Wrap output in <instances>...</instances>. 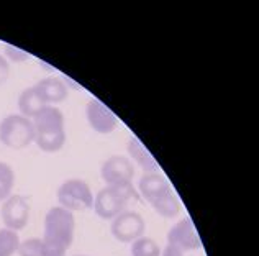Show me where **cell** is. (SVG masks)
Listing matches in <instances>:
<instances>
[{"label": "cell", "mask_w": 259, "mask_h": 256, "mask_svg": "<svg viewBox=\"0 0 259 256\" xmlns=\"http://www.w3.org/2000/svg\"><path fill=\"white\" fill-rule=\"evenodd\" d=\"M76 219L71 210L64 207H51L45 217L43 248L45 256H66L74 241Z\"/></svg>", "instance_id": "1"}, {"label": "cell", "mask_w": 259, "mask_h": 256, "mask_svg": "<svg viewBox=\"0 0 259 256\" xmlns=\"http://www.w3.org/2000/svg\"><path fill=\"white\" fill-rule=\"evenodd\" d=\"M138 191L141 197L164 219H174L181 214V202L174 194L169 181L161 173H149L140 179Z\"/></svg>", "instance_id": "2"}, {"label": "cell", "mask_w": 259, "mask_h": 256, "mask_svg": "<svg viewBox=\"0 0 259 256\" xmlns=\"http://www.w3.org/2000/svg\"><path fill=\"white\" fill-rule=\"evenodd\" d=\"M35 128V143L45 153H56L66 143L64 115L54 105H45L31 118Z\"/></svg>", "instance_id": "3"}, {"label": "cell", "mask_w": 259, "mask_h": 256, "mask_svg": "<svg viewBox=\"0 0 259 256\" xmlns=\"http://www.w3.org/2000/svg\"><path fill=\"white\" fill-rule=\"evenodd\" d=\"M132 199H140L138 192L132 186L126 187H110L105 186L94 197V210L104 220H113L117 215L126 210L128 202Z\"/></svg>", "instance_id": "4"}, {"label": "cell", "mask_w": 259, "mask_h": 256, "mask_svg": "<svg viewBox=\"0 0 259 256\" xmlns=\"http://www.w3.org/2000/svg\"><path fill=\"white\" fill-rule=\"evenodd\" d=\"M0 141L12 150H23L35 141L33 122L20 113L7 115L0 122Z\"/></svg>", "instance_id": "5"}, {"label": "cell", "mask_w": 259, "mask_h": 256, "mask_svg": "<svg viewBox=\"0 0 259 256\" xmlns=\"http://www.w3.org/2000/svg\"><path fill=\"white\" fill-rule=\"evenodd\" d=\"M59 205L71 212L91 210L94 207V194L82 179H67L58 189Z\"/></svg>", "instance_id": "6"}, {"label": "cell", "mask_w": 259, "mask_h": 256, "mask_svg": "<svg viewBox=\"0 0 259 256\" xmlns=\"http://www.w3.org/2000/svg\"><path fill=\"white\" fill-rule=\"evenodd\" d=\"M100 178L110 187H126L133 184L135 166L126 156L115 154L104 161L100 167Z\"/></svg>", "instance_id": "7"}, {"label": "cell", "mask_w": 259, "mask_h": 256, "mask_svg": "<svg viewBox=\"0 0 259 256\" xmlns=\"http://www.w3.org/2000/svg\"><path fill=\"white\" fill-rule=\"evenodd\" d=\"M146 222L143 215L135 210H123L112 220L110 232L115 240L121 243H133L135 240L145 235Z\"/></svg>", "instance_id": "8"}, {"label": "cell", "mask_w": 259, "mask_h": 256, "mask_svg": "<svg viewBox=\"0 0 259 256\" xmlns=\"http://www.w3.org/2000/svg\"><path fill=\"white\" fill-rule=\"evenodd\" d=\"M30 204L23 195H10L2 204V222L5 228L13 232H20L28 225L30 220Z\"/></svg>", "instance_id": "9"}, {"label": "cell", "mask_w": 259, "mask_h": 256, "mask_svg": "<svg viewBox=\"0 0 259 256\" xmlns=\"http://www.w3.org/2000/svg\"><path fill=\"white\" fill-rule=\"evenodd\" d=\"M85 117L92 130L100 135H108L115 132V128L118 125L117 115L112 112L110 107L99 99H91L87 102Z\"/></svg>", "instance_id": "10"}, {"label": "cell", "mask_w": 259, "mask_h": 256, "mask_svg": "<svg viewBox=\"0 0 259 256\" xmlns=\"http://www.w3.org/2000/svg\"><path fill=\"white\" fill-rule=\"evenodd\" d=\"M167 243L177 246L184 253L199 250L202 246V241L190 217L182 219L174 227H171V230L167 232Z\"/></svg>", "instance_id": "11"}, {"label": "cell", "mask_w": 259, "mask_h": 256, "mask_svg": "<svg viewBox=\"0 0 259 256\" xmlns=\"http://www.w3.org/2000/svg\"><path fill=\"white\" fill-rule=\"evenodd\" d=\"M33 87H35V91L38 92V96L43 100L45 105L61 104L69 96V91H67V86L63 82V79L54 76L38 80Z\"/></svg>", "instance_id": "12"}, {"label": "cell", "mask_w": 259, "mask_h": 256, "mask_svg": "<svg viewBox=\"0 0 259 256\" xmlns=\"http://www.w3.org/2000/svg\"><path fill=\"white\" fill-rule=\"evenodd\" d=\"M126 150L130 158H132L136 164H138L145 174L149 173H159V164L158 161L154 159V156L151 154V151L141 143V140L138 137H130L128 140V145H126Z\"/></svg>", "instance_id": "13"}, {"label": "cell", "mask_w": 259, "mask_h": 256, "mask_svg": "<svg viewBox=\"0 0 259 256\" xmlns=\"http://www.w3.org/2000/svg\"><path fill=\"white\" fill-rule=\"evenodd\" d=\"M45 107L43 100L39 99L38 92L35 91V87H28L25 89L18 97V109H20V115H23L26 118H33L36 113Z\"/></svg>", "instance_id": "14"}, {"label": "cell", "mask_w": 259, "mask_h": 256, "mask_svg": "<svg viewBox=\"0 0 259 256\" xmlns=\"http://www.w3.org/2000/svg\"><path fill=\"white\" fill-rule=\"evenodd\" d=\"M132 256H161V248L153 238L149 237H140L132 243Z\"/></svg>", "instance_id": "15"}, {"label": "cell", "mask_w": 259, "mask_h": 256, "mask_svg": "<svg viewBox=\"0 0 259 256\" xmlns=\"http://www.w3.org/2000/svg\"><path fill=\"white\" fill-rule=\"evenodd\" d=\"M13 186H15V173L10 164L0 161V202L10 197Z\"/></svg>", "instance_id": "16"}, {"label": "cell", "mask_w": 259, "mask_h": 256, "mask_svg": "<svg viewBox=\"0 0 259 256\" xmlns=\"http://www.w3.org/2000/svg\"><path fill=\"white\" fill-rule=\"evenodd\" d=\"M20 237L9 228H0V256H13L18 250Z\"/></svg>", "instance_id": "17"}, {"label": "cell", "mask_w": 259, "mask_h": 256, "mask_svg": "<svg viewBox=\"0 0 259 256\" xmlns=\"http://www.w3.org/2000/svg\"><path fill=\"white\" fill-rule=\"evenodd\" d=\"M17 253L18 256H45L43 240L33 237L25 241H20Z\"/></svg>", "instance_id": "18"}, {"label": "cell", "mask_w": 259, "mask_h": 256, "mask_svg": "<svg viewBox=\"0 0 259 256\" xmlns=\"http://www.w3.org/2000/svg\"><path fill=\"white\" fill-rule=\"evenodd\" d=\"M5 56H9L10 61L13 63H22V61H26V59L30 58V55L23 50L20 48H13V46H5Z\"/></svg>", "instance_id": "19"}, {"label": "cell", "mask_w": 259, "mask_h": 256, "mask_svg": "<svg viewBox=\"0 0 259 256\" xmlns=\"http://www.w3.org/2000/svg\"><path fill=\"white\" fill-rule=\"evenodd\" d=\"M9 76H10V64L5 56L0 55V86H4L7 82Z\"/></svg>", "instance_id": "20"}, {"label": "cell", "mask_w": 259, "mask_h": 256, "mask_svg": "<svg viewBox=\"0 0 259 256\" xmlns=\"http://www.w3.org/2000/svg\"><path fill=\"white\" fill-rule=\"evenodd\" d=\"M161 256H184V251L179 250L177 246L167 243V245L164 246V250H161Z\"/></svg>", "instance_id": "21"}, {"label": "cell", "mask_w": 259, "mask_h": 256, "mask_svg": "<svg viewBox=\"0 0 259 256\" xmlns=\"http://www.w3.org/2000/svg\"><path fill=\"white\" fill-rule=\"evenodd\" d=\"M76 256H85V254H76Z\"/></svg>", "instance_id": "22"}]
</instances>
